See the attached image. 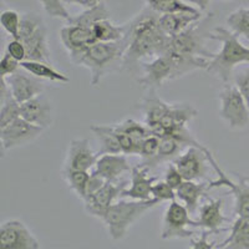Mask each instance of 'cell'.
Here are the masks:
<instances>
[{
  "label": "cell",
  "instance_id": "obj_6",
  "mask_svg": "<svg viewBox=\"0 0 249 249\" xmlns=\"http://www.w3.org/2000/svg\"><path fill=\"white\" fill-rule=\"evenodd\" d=\"M206 153L211 167L218 175L217 179L210 182V188L212 190V188H217V187H227L234 197V214H237V217L249 221V181L243 176H238L237 182L233 181L219 167L217 160L213 157L208 148L206 150Z\"/></svg>",
  "mask_w": 249,
  "mask_h": 249
},
{
  "label": "cell",
  "instance_id": "obj_5",
  "mask_svg": "<svg viewBox=\"0 0 249 249\" xmlns=\"http://www.w3.org/2000/svg\"><path fill=\"white\" fill-rule=\"evenodd\" d=\"M211 17H207L204 20H198L197 23L192 24L188 29L170 36V43L166 54L182 55V56H199L206 59H212L213 53L208 51L204 45L206 37L210 39V33L204 30L207 21Z\"/></svg>",
  "mask_w": 249,
  "mask_h": 249
},
{
  "label": "cell",
  "instance_id": "obj_42",
  "mask_svg": "<svg viewBox=\"0 0 249 249\" xmlns=\"http://www.w3.org/2000/svg\"><path fill=\"white\" fill-rule=\"evenodd\" d=\"M163 181L167 182L171 187H172L173 190H177L179 186L184 182V178L182 177L181 172L178 171V168L176 167V164L170 163L164 171V179Z\"/></svg>",
  "mask_w": 249,
  "mask_h": 249
},
{
  "label": "cell",
  "instance_id": "obj_32",
  "mask_svg": "<svg viewBox=\"0 0 249 249\" xmlns=\"http://www.w3.org/2000/svg\"><path fill=\"white\" fill-rule=\"evenodd\" d=\"M230 30L238 37L242 36L249 40V9L239 8L231 13L227 18Z\"/></svg>",
  "mask_w": 249,
  "mask_h": 249
},
{
  "label": "cell",
  "instance_id": "obj_12",
  "mask_svg": "<svg viewBox=\"0 0 249 249\" xmlns=\"http://www.w3.org/2000/svg\"><path fill=\"white\" fill-rule=\"evenodd\" d=\"M0 249H41V246L24 222L10 219L0 227Z\"/></svg>",
  "mask_w": 249,
  "mask_h": 249
},
{
  "label": "cell",
  "instance_id": "obj_16",
  "mask_svg": "<svg viewBox=\"0 0 249 249\" xmlns=\"http://www.w3.org/2000/svg\"><path fill=\"white\" fill-rule=\"evenodd\" d=\"M227 222H230V218L224 215L222 199L208 198L206 203L199 206L196 227L210 232V234H218V233L230 231V228L223 227Z\"/></svg>",
  "mask_w": 249,
  "mask_h": 249
},
{
  "label": "cell",
  "instance_id": "obj_22",
  "mask_svg": "<svg viewBox=\"0 0 249 249\" xmlns=\"http://www.w3.org/2000/svg\"><path fill=\"white\" fill-rule=\"evenodd\" d=\"M170 105L171 104L157 96L156 90H148L147 95L139 104V108L143 112L144 124L150 130L160 124V121L167 113Z\"/></svg>",
  "mask_w": 249,
  "mask_h": 249
},
{
  "label": "cell",
  "instance_id": "obj_27",
  "mask_svg": "<svg viewBox=\"0 0 249 249\" xmlns=\"http://www.w3.org/2000/svg\"><path fill=\"white\" fill-rule=\"evenodd\" d=\"M20 66L25 71L30 72L31 75H34L41 80H48L51 82H57V84H69L70 82V79L64 72L57 71L49 62L25 60V61L20 62Z\"/></svg>",
  "mask_w": 249,
  "mask_h": 249
},
{
  "label": "cell",
  "instance_id": "obj_21",
  "mask_svg": "<svg viewBox=\"0 0 249 249\" xmlns=\"http://www.w3.org/2000/svg\"><path fill=\"white\" fill-rule=\"evenodd\" d=\"M132 167L128 163L126 156L122 153H108L99 156L93 171L99 173L107 182H116L124 173L131 172Z\"/></svg>",
  "mask_w": 249,
  "mask_h": 249
},
{
  "label": "cell",
  "instance_id": "obj_29",
  "mask_svg": "<svg viewBox=\"0 0 249 249\" xmlns=\"http://www.w3.org/2000/svg\"><path fill=\"white\" fill-rule=\"evenodd\" d=\"M147 6L157 14H177V13H190V14H202L198 9L187 4L183 0H146Z\"/></svg>",
  "mask_w": 249,
  "mask_h": 249
},
{
  "label": "cell",
  "instance_id": "obj_8",
  "mask_svg": "<svg viewBox=\"0 0 249 249\" xmlns=\"http://www.w3.org/2000/svg\"><path fill=\"white\" fill-rule=\"evenodd\" d=\"M190 227H196V219L191 218L190 211L187 210L184 204H181L176 199L171 201L162 219V230L160 234L162 239H191L196 233L190 230Z\"/></svg>",
  "mask_w": 249,
  "mask_h": 249
},
{
  "label": "cell",
  "instance_id": "obj_33",
  "mask_svg": "<svg viewBox=\"0 0 249 249\" xmlns=\"http://www.w3.org/2000/svg\"><path fill=\"white\" fill-rule=\"evenodd\" d=\"M111 14L107 6L104 4V1L97 4L96 6H93L91 9H86L85 12H82L77 17L72 19L70 24H77V25L88 26V28H92V25L100 20L110 19Z\"/></svg>",
  "mask_w": 249,
  "mask_h": 249
},
{
  "label": "cell",
  "instance_id": "obj_7",
  "mask_svg": "<svg viewBox=\"0 0 249 249\" xmlns=\"http://www.w3.org/2000/svg\"><path fill=\"white\" fill-rule=\"evenodd\" d=\"M219 116L233 130L249 124V106L235 85L227 84L219 92Z\"/></svg>",
  "mask_w": 249,
  "mask_h": 249
},
{
  "label": "cell",
  "instance_id": "obj_45",
  "mask_svg": "<svg viewBox=\"0 0 249 249\" xmlns=\"http://www.w3.org/2000/svg\"><path fill=\"white\" fill-rule=\"evenodd\" d=\"M183 1H186L187 4H193L199 12H206L212 0H183Z\"/></svg>",
  "mask_w": 249,
  "mask_h": 249
},
{
  "label": "cell",
  "instance_id": "obj_10",
  "mask_svg": "<svg viewBox=\"0 0 249 249\" xmlns=\"http://www.w3.org/2000/svg\"><path fill=\"white\" fill-rule=\"evenodd\" d=\"M206 146L188 147L183 153L173 160L184 181H202L210 170V161L207 157Z\"/></svg>",
  "mask_w": 249,
  "mask_h": 249
},
{
  "label": "cell",
  "instance_id": "obj_41",
  "mask_svg": "<svg viewBox=\"0 0 249 249\" xmlns=\"http://www.w3.org/2000/svg\"><path fill=\"white\" fill-rule=\"evenodd\" d=\"M234 85L242 93V96L244 97L247 105L249 106V69H246L235 75Z\"/></svg>",
  "mask_w": 249,
  "mask_h": 249
},
{
  "label": "cell",
  "instance_id": "obj_36",
  "mask_svg": "<svg viewBox=\"0 0 249 249\" xmlns=\"http://www.w3.org/2000/svg\"><path fill=\"white\" fill-rule=\"evenodd\" d=\"M43 5L44 12L51 18H59V19L66 20L69 24L72 21L74 17H71L68 9L65 8L64 0H40Z\"/></svg>",
  "mask_w": 249,
  "mask_h": 249
},
{
  "label": "cell",
  "instance_id": "obj_26",
  "mask_svg": "<svg viewBox=\"0 0 249 249\" xmlns=\"http://www.w3.org/2000/svg\"><path fill=\"white\" fill-rule=\"evenodd\" d=\"M218 249H249V221L238 217L230 228V235Z\"/></svg>",
  "mask_w": 249,
  "mask_h": 249
},
{
  "label": "cell",
  "instance_id": "obj_39",
  "mask_svg": "<svg viewBox=\"0 0 249 249\" xmlns=\"http://www.w3.org/2000/svg\"><path fill=\"white\" fill-rule=\"evenodd\" d=\"M20 69H21L20 62L13 59L8 53H4L3 57L0 60V77L10 76V75L15 74Z\"/></svg>",
  "mask_w": 249,
  "mask_h": 249
},
{
  "label": "cell",
  "instance_id": "obj_25",
  "mask_svg": "<svg viewBox=\"0 0 249 249\" xmlns=\"http://www.w3.org/2000/svg\"><path fill=\"white\" fill-rule=\"evenodd\" d=\"M91 132L95 135L100 143L97 155H108V153H121L119 140L113 124H91Z\"/></svg>",
  "mask_w": 249,
  "mask_h": 249
},
{
  "label": "cell",
  "instance_id": "obj_31",
  "mask_svg": "<svg viewBox=\"0 0 249 249\" xmlns=\"http://www.w3.org/2000/svg\"><path fill=\"white\" fill-rule=\"evenodd\" d=\"M62 178L65 179L66 184L70 190L84 201L88 191V183L90 179V173L88 171H74V170H62Z\"/></svg>",
  "mask_w": 249,
  "mask_h": 249
},
{
  "label": "cell",
  "instance_id": "obj_37",
  "mask_svg": "<svg viewBox=\"0 0 249 249\" xmlns=\"http://www.w3.org/2000/svg\"><path fill=\"white\" fill-rule=\"evenodd\" d=\"M160 143H161V139L157 135H153L152 132L150 136L143 140L141 143V152H140V156L142 157V163H146L155 159L159 153Z\"/></svg>",
  "mask_w": 249,
  "mask_h": 249
},
{
  "label": "cell",
  "instance_id": "obj_1",
  "mask_svg": "<svg viewBox=\"0 0 249 249\" xmlns=\"http://www.w3.org/2000/svg\"><path fill=\"white\" fill-rule=\"evenodd\" d=\"M160 15L144 9L127 24L124 39L127 49L122 60V68L132 70L144 57H156L167 53L170 36L161 30Z\"/></svg>",
  "mask_w": 249,
  "mask_h": 249
},
{
  "label": "cell",
  "instance_id": "obj_18",
  "mask_svg": "<svg viewBox=\"0 0 249 249\" xmlns=\"http://www.w3.org/2000/svg\"><path fill=\"white\" fill-rule=\"evenodd\" d=\"M21 117L39 127H49L54 121V108L45 93L21 104Z\"/></svg>",
  "mask_w": 249,
  "mask_h": 249
},
{
  "label": "cell",
  "instance_id": "obj_47",
  "mask_svg": "<svg viewBox=\"0 0 249 249\" xmlns=\"http://www.w3.org/2000/svg\"><path fill=\"white\" fill-rule=\"evenodd\" d=\"M77 0H64V3L65 4H76Z\"/></svg>",
  "mask_w": 249,
  "mask_h": 249
},
{
  "label": "cell",
  "instance_id": "obj_38",
  "mask_svg": "<svg viewBox=\"0 0 249 249\" xmlns=\"http://www.w3.org/2000/svg\"><path fill=\"white\" fill-rule=\"evenodd\" d=\"M152 198L157 199L159 203L161 202L167 201H175L176 197V190H173L172 187L167 183L166 181H156L155 184L152 186Z\"/></svg>",
  "mask_w": 249,
  "mask_h": 249
},
{
  "label": "cell",
  "instance_id": "obj_17",
  "mask_svg": "<svg viewBox=\"0 0 249 249\" xmlns=\"http://www.w3.org/2000/svg\"><path fill=\"white\" fill-rule=\"evenodd\" d=\"M97 160H99V155L91 148L88 139L72 140L69 143L65 163L62 170L88 171L89 172L91 168L96 166Z\"/></svg>",
  "mask_w": 249,
  "mask_h": 249
},
{
  "label": "cell",
  "instance_id": "obj_44",
  "mask_svg": "<svg viewBox=\"0 0 249 249\" xmlns=\"http://www.w3.org/2000/svg\"><path fill=\"white\" fill-rule=\"evenodd\" d=\"M106 182L107 181H106L105 178H102L99 173H96L95 171H92V172L90 173V179H89V183H88L86 197H89V196L93 195V193L96 192V191H99L100 188H101V187L106 183Z\"/></svg>",
  "mask_w": 249,
  "mask_h": 249
},
{
  "label": "cell",
  "instance_id": "obj_2",
  "mask_svg": "<svg viewBox=\"0 0 249 249\" xmlns=\"http://www.w3.org/2000/svg\"><path fill=\"white\" fill-rule=\"evenodd\" d=\"M210 39L217 40L222 44L217 54L213 53L207 71L212 72L223 84L232 80L233 71L239 64H249V48L244 46L230 29L224 26H215L210 33Z\"/></svg>",
  "mask_w": 249,
  "mask_h": 249
},
{
  "label": "cell",
  "instance_id": "obj_46",
  "mask_svg": "<svg viewBox=\"0 0 249 249\" xmlns=\"http://www.w3.org/2000/svg\"><path fill=\"white\" fill-rule=\"evenodd\" d=\"M100 3H102V1H100V0H77L76 5L84 6V8L86 9H91L93 8V6H96L97 4Z\"/></svg>",
  "mask_w": 249,
  "mask_h": 249
},
{
  "label": "cell",
  "instance_id": "obj_9",
  "mask_svg": "<svg viewBox=\"0 0 249 249\" xmlns=\"http://www.w3.org/2000/svg\"><path fill=\"white\" fill-rule=\"evenodd\" d=\"M142 76L140 85L147 90H157L166 81L176 80V69L170 55L163 54L153 57L151 61L142 62Z\"/></svg>",
  "mask_w": 249,
  "mask_h": 249
},
{
  "label": "cell",
  "instance_id": "obj_14",
  "mask_svg": "<svg viewBox=\"0 0 249 249\" xmlns=\"http://www.w3.org/2000/svg\"><path fill=\"white\" fill-rule=\"evenodd\" d=\"M60 40L74 64L92 44L97 43L91 28L77 24H69L68 26L61 28Z\"/></svg>",
  "mask_w": 249,
  "mask_h": 249
},
{
  "label": "cell",
  "instance_id": "obj_34",
  "mask_svg": "<svg viewBox=\"0 0 249 249\" xmlns=\"http://www.w3.org/2000/svg\"><path fill=\"white\" fill-rule=\"evenodd\" d=\"M115 127L120 132H124L126 135H128L130 137H132L139 143H142L143 140L151 135V131L147 126L141 124L140 122L135 121L132 119H127L124 120V121L120 122V124H116Z\"/></svg>",
  "mask_w": 249,
  "mask_h": 249
},
{
  "label": "cell",
  "instance_id": "obj_43",
  "mask_svg": "<svg viewBox=\"0 0 249 249\" xmlns=\"http://www.w3.org/2000/svg\"><path fill=\"white\" fill-rule=\"evenodd\" d=\"M208 235H210V232L202 231L198 238H191L190 249H214L217 246L214 242L208 241Z\"/></svg>",
  "mask_w": 249,
  "mask_h": 249
},
{
  "label": "cell",
  "instance_id": "obj_4",
  "mask_svg": "<svg viewBox=\"0 0 249 249\" xmlns=\"http://www.w3.org/2000/svg\"><path fill=\"white\" fill-rule=\"evenodd\" d=\"M157 204L159 201L155 198L148 201L121 198L108 208L101 222L107 228L112 241H121L126 237L131 227Z\"/></svg>",
  "mask_w": 249,
  "mask_h": 249
},
{
  "label": "cell",
  "instance_id": "obj_11",
  "mask_svg": "<svg viewBox=\"0 0 249 249\" xmlns=\"http://www.w3.org/2000/svg\"><path fill=\"white\" fill-rule=\"evenodd\" d=\"M127 188L126 181L106 182L99 191L89 196L84 199V208L91 217H95L101 221L117 198H121V195Z\"/></svg>",
  "mask_w": 249,
  "mask_h": 249
},
{
  "label": "cell",
  "instance_id": "obj_3",
  "mask_svg": "<svg viewBox=\"0 0 249 249\" xmlns=\"http://www.w3.org/2000/svg\"><path fill=\"white\" fill-rule=\"evenodd\" d=\"M127 49V41L122 39L111 43L92 44L88 50L77 59L75 65L84 66L90 71V82L92 86L100 85L101 80L116 66L122 68V60Z\"/></svg>",
  "mask_w": 249,
  "mask_h": 249
},
{
  "label": "cell",
  "instance_id": "obj_24",
  "mask_svg": "<svg viewBox=\"0 0 249 249\" xmlns=\"http://www.w3.org/2000/svg\"><path fill=\"white\" fill-rule=\"evenodd\" d=\"M202 19V14H190V13H177V14L160 15L159 24L161 30L168 36H175L192 24Z\"/></svg>",
  "mask_w": 249,
  "mask_h": 249
},
{
  "label": "cell",
  "instance_id": "obj_15",
  "mask_svg": "<svg viewBox=\"0 0 249 249\" xmlns=\"http://www.w3.org/2000/svg\"><path fill=\"white\" fill-rule=\"evenodd\" d=\"M4 79L8 82L12 95L20 105L29 100L34 99L40 93H44V90H45L44 80L31 75L24 69H20L15 74L4 77Z\"/></svg>",
  "mask_w": 249,
  "mask_h": 249
},
{
  "label": "cell",
  "instance_id": "obj_40",
  "mask_svg": "<svg viewBox=\"0 0 249 249\" xmlns=\"http://www.w3.org/2000/svg\"><path fill=\"white\" fill-rule=\"evenodd\" d=\"M5 53H8L13 59H15L19 62H23L26 60V48L19 39L10 40L6 44Z\"/></svg>",
  "mask_w": 249,
  "mask_h": 249
},
{
  "label": "cell",
  "instance_id": "obj_28",
  "mask_svg": "<svg viewBox=\"0 0 249 249\" xmlns=\"http://www.w3.org/2000/svg\"><path fill=\"white\" fill-rule=\"evenodd\" d=\"M92 34L96 41L101 43H111V41H120L124 37L127 31V24L126 25H116L110 19L100 20L95 23L91 28Z\"/></svg>",
  "mask_w": 249,
  "mask_h": 249
},
{
  "label": "cell",
  "instance_id": "obj_35",
  "mask_svg": "<svg viewBox=\"0 0 249 249\" xmlns=\"http://www.w3.org/2000/svg\"><path fill=\"white\" fill-rule=\"evenodd\" d=\"M0 24L12 39H19L21 15L13 9H6L0 15Z\"/></svg>",
  "mask_w": 249,
  "mask_h": 249
},
{
  "label": "cell",
  "instance_id": "obj_23",
  "mask_svg": "<svg viewBox=\"0 0 249 249\" xmlns=\"http://www.w3.org/2000/svg\"><path fill=\"white\" fill-rule=\"evenodd\" d=\"M210 182L184 181L176 190V197L184 203L191 214L196 213L199 208V202L206 197L207 191H210Z\"/></svg>",
  "mask_w": 249,
  "mask_h": 249
},
{
  "label": "cell",
  "instance_id": "obj_19",
  "mask_svg": "<svg viewBox=\"0 0 249 249\" xmlns=\"http://www.w3.org/2000/svg\"><path fill=\"white\" fill-rule=\"evenodd\" d=\"M150 168L142 164L135 166L131 170L130 187L122 192L121 198L136 199V201H148L152 198V186L157 181L156 177L148 175Z\"/></svg>",
  "mask_w": 249,
  "mask_h": 249
},
{
  "label": "cell",
  "instance_id": "obj_20",
  "mask_svg": "<svg viewBox=\"0 0 249 249\" xmlns=\"http://www.w3.org/2000/svg\"><path fill=\"white\" fill-rule=\"evenodd\" d=\"M26 48V60L28 61H50V49L48 43V28L46 24H41L35 31L26 36L19 39Z\"/></svg>",
  "mask_w": 249,
  "mask_h": 249
},
{
  "label": "cell",
  "instance_id": "obj_30",
  "mask_svg": "<svg viewBox=\"0 0 249 249\" xmlns=\"http://www.w3.org/2000/svg\"><path fill=\"white\" fill-rule=\"evenodd\" d=\"M160 139H161V143H160V150L157 156L153 160H151V161L146 162V163H141L142 166L150 168V170L156 167V166H159V164L163 163V162L175 160L179 155L182 148H183V146L179 144L176 140H173L172 137L163 136L160 137Z\"/></svg>",
  "mask_w": 249,
  "mask_h": 249
},
{
  "label": "cell",
  "instance_id": "obj_13",
  "mask_svg": "<svg viewBox=\"0 0 249 249\" xmlns=\"http://www.w3.org/2000/svg\"><path fill=\"white\" fill-rule=\"evenodd\" d=\"M45 128L30 124L23 117L15 120L6 127L0 128V140L3 151L21 147L39 139Z\"/></svg>",
  "mask_w": 249,
  "mask_h": 249
}]
</instances>
